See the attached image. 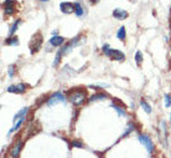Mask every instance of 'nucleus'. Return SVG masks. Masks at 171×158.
<instances>
[{
    "instance_id": "f03ea898",
    "label": "nucleus",
    "mask_w": 171,
    "mask_h": 158,
    "mask_svg": "<svg viewBox=\"0 0 171 158\" xmlns=\"http://www.w3.org/2000/svg\"><path fill=\"white\" fill-rule=\"evenodd\" d=\"M139 141H140L146 147V149L150 153L154 151V145H152V142H151V139H150L149 136H146V135H139Z\"/></svg>"
},
{
    "instance_id": "6ab92c4d",
    "label": "nucleus",
    "mask_w": 171,
    "mask_h": 158,
    "mask_svg": "<svg viewBox=\"0 0 171 158\" xmlns=\"http://www.w3.org/2000/svg\"><path fill=\"white\" fill-rule=\"evenodd\" d=\"M135 60H136L138 64H140V62L143 61V55H142L140 51H138V52H136V55H135Z\"/></svg>"
},
{
    "instance_id": "39448f33",
    "label": "nucleus",
    "mask_w": 171,
    "mask_h": 158,
    "mask_svg": "<svg viewBox=\"0 0 171 158\" xmlns=\"http://www.w3.org/2000/svg\"><path fill=\"white\" fill-rule=\"evenodd\" d=\"M26 91V86L24 84L20 85H14V86H9L8 92H14V93H22Z\"/></svg>"
},
{
    "instance_id": "f3484780",
    "label": "nucleus",
    "mask_w": 171,
    "mask_h": 158,
    "mask_svg": "<svg viewBox=\"0 0 171 158\" xmlns=\"http://www.w3.org/2000/svg\"><path fill=\"white\" fill-rule=\"evenodd\" d=\"M20 24V20H16L15 21V24L11 26V30H10V35H14V33L16 31V29H18V25Z\"/></svg>"
},
{
    "instance_id": "aec40b11",
    "label": "nucleus",
    "mask_w": 171,
    "mask_h": 158,
    "mask_svg": "<svg viewBox=\"0 0 171 158\" xmlns=\"http://www.w3.org/2000/svg\"><path fill=\"white\" fill-rule=\"evenodd\" d=\"M165 106L166 107H170L171 106V97L169 96V95H166V96H165Z\"/></svg>"
},
{
    "instance_id": "412c9836",
    "label": "nucleus",
    "mask_w": 171,
    "mask_h": 158,
    "mask_svg": "<svg viewBox=\"0 0 171 158\" xmlns=\"http://www.w3.org/2000/svg\"><path fill=\"white\" fill-rule=\"evenodd\" d=\"M8 72H9V76H10V77H12V76H14V72H15V67H14V66H10Z\"/></svg>"
},
{
    "instance_id": "0eeeda50",
    "label": "nucleus",
    "mask_w": 171,
    "mask_h": 158,
    "mask_svg": "<svg viewBox=\"0 0 171 158\" xmlns=\"http://www.w3.org/2000/svg\"><path fill=\"white\" fill-rule=\"evenodd\" d=\"M113 16L117 18V19L123 20V19L128 18V13H127L125 10H121V9H115V10L113 11Z\"/></svg>"
},
{
    "instance_id": "f257e3e1",
    "label": "nucleus",
    "mask_w": 171,
    "mask_h": 158,
    "mask_svg": "<svg viewBox=\"0 0 171 158\" xmlns=\"http://www.w3.org/2000/svg\"><path fill=\"white\" fill-rule=\"evenodd\" d=\"M84 100H86V92H83V91H74L70 95V101L76 106L82 105L84 102Z\"/></svg>"
},
{
    "instance_id": "a211bd4d",
    "label": "nucleus",
    "mask_w": 171,
    "mask_h": 158,
    "mask_svg": "<svg viewBox=\"0 0 171 158\" xmlns=\"http://www.w3.org/2000/svg\"><path fill=\"white\" fill-rule=\"evenodd\" d=\"M113 107L117 110V112H118L120 116H124V115H125V111H124V108H121V107H119V106H117V105H113Z\"/></svg>"
},
{
    "instance_id": "393cba45",
    "label": "nucleus",
    "mask_w": 171,
    "mask_h": 158,
    "mask_svg": "<svg viewBox=\"0 0 171 158\" xmlns=\"http://www.w3.org/2000/svg\"><path fill=\"white\" fill-rule=\"evenodd\" d=\"M170 118H171V116H170Z\"/></svg>"
},
{
    "instance_id": "1a4fd4ad",
    "label": "nucleus",
    "mask_w": 171,
    "mask_h": 158,
    "mask_svg": "<svg viewBox=\"0 0 171 158\" xmlns=\"http://www.w3.org/2000/svg\"><path fill=\"white\" fill-rule=\"evenodd\" d=\"M21 147H22V142H21V141H19L18 143H16V146L12 147V149H11V156H12L14 158H18V156H19V153H20V151H21Z\"/></svg>"
},
{
    "instance_id": "ddd939ff",
    "label": "nucleus",
    "mask_w": 171,
    "mask_h": 158,
    "mask_svg": "<svg viewBox=\"0 0 171 158\" xmlns=\"http://www.w3.org/2000/svg\"><path fill=\"white\" fill-rule=\"evenodd\" d=\"M140 103H142V106H143V108H144V111H145L146 113H150V112H151V107H150V105H149L146 101H143V100H142Z\"/></svg>"
},
{
    "instance_id": "5701e85b",
    "label": "nucleus",
    "mask_w": 171,
    "mask_h": 158,
    "mask_svg": "<svg viewBox=\"0 0 171 158\" xmlns=\"http://www.w3.org/2000/svg\"><path fill=\"white\" fill-rule=\"evenodd\" d=\"M89 2H91L92 4H97V3L99 2V0H89Z\"/></svg>"
},
{
    "instance_id": "423d86ee",
    "label": "nucleus",
    "mask_w": 171,
    "mask_h": 158,
    "mask_svg": "<svg viewBox=\"0 0 171 158\" xmlns=\"http://www.w3.org/2000/svg\"><path fill=\"white\" fill-rule=\"evenodd\" d=\"M4 11L6 15H10L15 11L14 9V0H6V2L4 3Z\"/></svg>"
},
{
    "instance_id": "2eb2a0df",
    "label": "nucleus",
    "mask_w": 171,
    "mask_h": 158,
    "mask_svg": "<svg viewBox=\"0 0 171 158\" xmlns=\"http://www.w3.org/2000/svg\"><path fill=\"white\" fill-rule=\"evenodd\" d=\"M6 44H8V45H18V44H19L18 38H16V36H14V38L8 39V40H6Z\"/></svg>"
},
{
    "instance_id": "7ed1b4c3",
    "label": "nucleus",
    "mask_w": 171,
    "mask_h": 158,
    "mask_svg": "<svg viewBox=\"0 0 171 158\" xmlns=\"http://www.w3.org/2000/svg\"><path fill=\"white\" fill-rule=\"evenodd\" d=\"M65 101V96L62 93H60V92H56V93H53L52 96L49 99V101H47V105L49 106H52V105H56L57 102H63Z\"/></svg>"
},
{
    "instance_id": "dca6fc26",
    "label": "nucleus",
    "mask_w": 171,
    "mask_h": 158,
    "mask_svg": "<svg viewBox=\"0 0 171 158\" xmlns=\"http://www.w3.org/2000/svg\"><path fill=\"white\" fill-rule=\"evenodd\" d=\"M62 55H63V54H62V51H58V52H57L56 59H55V62H53V66H55V67H57V66H58L60 60H61V56H62Z\"/></svg>"
},
{
    "instance_id": "9b49d317",
    "label": "nucleus",
    "mask_w": 171,
    "mask_h": 158,
    "mask_svg": "<svg viewBox=\"0 0 171 158\" xmlns=\"http://www.w3.org/2000/svg\"><path fill=\"white\" fill-rule=\"evenodd\" d=\"M105 97H107L105 93H97V95H93V96L89 99V101H91V102H93V101H99V100H103V99H105Z\"/></svg>"
},
{
    "instance_id": "4468645a",
    "label": "nucleus",
    "mask_w": 171,
    "mask_h": 158,
    "mask_svg": "<svg viewBox=\"0 0 171 158\" xmlns=\"http://www.w3.org/2000/svg\"><path fill=\"white\" fill-rule=\"evenodd\" d=\"M118 38L120 39V40H124L125 39V27H120L119 30H118Z\"/></svg>"
},
{
    "instance_id": "4be33fe9",
    "label": "nucleus",
    "mask_w": 171,
    "mask_h": 158,
    "mask_svg": "<svg viewBox=\"0 0 171 158\" xmlns=\"http://www.w3.org/2000/svg\"><path fill=\"white\" fill-rule=\"evenodd\" d=\"M72 146H76V147H82L83 145L81 143V142H78V141H74V142H72Z\"/></svg>"
},
{
    "instance_id": "20e7f679",
    "label": "nucleus",
    "mask_w": 171,
    "mask_h": 158,
    "mask_svg": "<svg viewBox=\"0 0 171 158\" xmlns=\"http://www.w3.org/2000/svg\"><path fill=\"white\" fill-rule=\"evenodd\" d=\"M108 55H109L113 60H117V61H124L125 60V55H124L123 52H120L119 50H109Z\"/></svg>"
},
{
    "instance_id": "b1692460",
    "label": "nucleus",
    "mask_w": 171,
    "mask_h": 158,
    "mask_svg": "<svg viewBox=\"0 0 171 158\" xmlns=\"http://www.w3.org/2000/svg\"><path fill=\"white\" fill-rule=\"evenodd\" d=\"M40 2H49V0H40Z\"/></svg>"
},
{
    "instance_id": "6e6552de",
    "label": "nucleus",
    "mask_w": 171,
    "mask_h": 158,
    "mask_svg": "<svg viewBox=\"0 0 171 158\" xmlns=\"http://www.w3.org/2000/svg\"><path fill=\"white\" fill-rule=\"evenodd\" d=\"M61 10L63 13H72L74 11V4H71V3H62L60 5Z\"/></svg>"
},
{
    "instance_id": "9d476101",
    "label": "nucleus",
    "mask_w": 171,
    "mask_h": 158,
    "mask_svg": "<svg viewBox=\"0 0 171 158\" xmlns=\"http://www.w3.org/2000/svg\"><path fill=\"white\" fill-rule=\"evenodd\" d=\"M63 42H65V39L61 38V36H57V35H55V36L50 40V44L53 45V46H60V45H62Z\"/></svg>"
},
{
    "instance_id": "f8f14e48",
    "label": "nucleus",
    "mask_w": 171,
    "mask_h": 158,
    "mask_svg": "<svg viewBox=\"0 0 171 158\" xmlns=\"http://www.w3.org/2000/svg\"><path fill=\"white\" fill-rule=\"evenodd\" d=\"M74 13H76L77 16H82V15H83V9H82V6H81L80 3H76L74 4Z\"/></svg>"
}]
</instances>
